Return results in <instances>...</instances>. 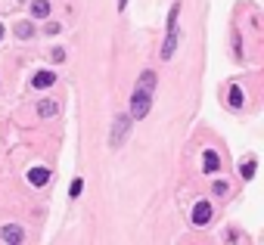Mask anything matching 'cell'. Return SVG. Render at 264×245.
<instances>
[{
  "instance_id": "obj_7",
  "label": "cell",
  "mask_w": 264,
  "mask_h": 245,
  "mask_svg": "<svg viewBox=\"0 0 264 245\" xmlns=\"http://www.w3.org/2000/svg\"><path fill=\"white\" fill-rule=\"evenodd\" d=\"M31 13H34L37 19H44V16H50V4H47V0H34V4H31Z\"/></svg>"
},
{
  "instance_id": "obj_8",
  "label": "cell",
  "mask_w": 264,
  "mask_h": 245,
  "mask_svg": "<svg viewBox=\"0 0 264 245\" xmlns=\"http://www.w3.org/2000/svg\"><path fill=\"white\" fill-rule=\"evenodd\" d=\"M37 115H41V118H50V115H56V100H44L41 106H37Z\"/></svg>"
},
{
  "instance_id": "obj_13",
  "label": "cell",
  "mask_w": 264,
  "mask_h": 245,
  "mask_svg": "<svg viewBox=\"0 0 264 245\" xmlns=\"http://www.w3.org/2000/svg\"><path fill=\"white\" fill-rule=\"evenodd\" d=\"M252 174H255V161H246V165H243V177L249 180Z\"/></svg>"
},
{
  "instance_id": "obj_9",
  "label": "cell",
  "mask_w": 264,
  "mask_h": 245,
  "mask_svg": "<svg viewBox=\"0 0 264 245\" xmlns=\"http://www.w3.org/2000/svg\"><path fill=\"white\" fill-rule=\"evenodd\" d=\"M4 239H7V242H19V239H22V230L13 227V224H7V227H4Z\"/></svg>"
},
{
  "instance_id": "obj_2",
  "label": "cell",
  "mask_w": 264,
  "mask_h": 245,
  "mask_svg": "<svg viewBox=\"0 0 264 245\" xmlns=\"http://www.w3.org/2000/svg\"><path fill=\"white\" fill-rule=\"evenodd\" d=\"M149 112V90L137 87V93L131 96V118H143Z\"/></svg>"
},
{
  "instance_id": "obj_16",
  "label": "cell",
  "mask_w": 264,
  "mask_h": 245,
  "mask_svg": "<svg viewBox=\"0 0 264 245\" xmlns=\"http://www.w3.org/2000/svg\"><path fill=\"white\" fill-rule=\"evenodd\" d=\"M59 28H62L59 22H50V25H47V34H59Z\"/></svg>"
},
{
  "instance_id": "obj_5",
  "label": "cell",
  "mask_w": 264,
  "mask_h": 245,
  "mask_svg": "<svg viewBox=\"0 0 264 245\" xmlns=\"http://www.w3.org/2000/svg\"><path fill=\"white\" fill-rule=\"evenodd\" d=\"M53 81H56V75H53V71H37V75H34V81H31V84H34L37 90H41V87H50V84H53Z\"/></svg>"
},
{
  "instance_id": "obj_3",
  "label": "cell",
  "mask_w": 264,
  "mask_h": 245,
  "mask_svg": "<svg viewBox=\"0 0 264 245\" xmlns=\"http://www.w3.org/2000/svg\"><path fill=\"white\" fill-rule=\"evenodd\" d=\"M211 220V202H196V208H193V224L202 227Z\"/></svg>"
},
{
  "instance_id": "obj_14",
  "label": "cell",
  "mask_w": 264,
  "mask_h": 245,
  "mask_svg": "<svg viewBox=\"0 0 264 245\" xmlns=\"http://www.w3.org/2000/svg\"><path fill=\"white\" fill-rule=\"evenodd\" d=\"M50 56H53V62H62V59H65V50H62V47H56Z\"/></svg>"
},
{
  "instance_id": "obj_10",
  "label": "cell",
  "mask_w": 264,
  "mask_h": 245,
  "mask_svg": "<svg viewBox=\"0 0 264 245\" xmlns=\"http://www.w3.org/2000/svg\"><path fill=\"white\" fill-rule=\"evenodd\" d=\"M153 87H156V75H153V71H146V75H143V90L153 93Z\"/></svg>"
},
{
  "instance_id": "obj_17",
  "label": "cell",
  "mask_w": 264,
  "mask_h": 245,
  "mask_svg": "<svg viewBox=\"0 0 264 245\" xmlns=\"http://www.w3.org/2000/svg\"><path fill=\"white\" fill-rule=\"evenodd\" d=\"M118 7H122V10H125V7H128V0H118Z\"/></svg>"
},
{
  "instance_id": "obj_15",
  "label": "cell",
  "mask_w": 264,
  "mask_h": 245,
  "mask_svg": "<svg viewBox=\"0 0 264 245\" xmlns=\"http://www.w3.org/2000/svg\"><path fill=\"white\" fill-rule=\"evenodd\" d=\"M81 186H84L81 180H75V183H71V195H75V199H78V195H81Z\"/></svg>"
},
{
  "instance_id": "obj_12",
  "label": "cell",
  "mask_w": 264,
  "mask_h": 245,
  "mask_svg": "<svg viewBox=\"0 0 264 245\" xmlns=\"http://www.w3.org/2000/svg\"><path fill=\"white\" fill-rule=\"evenodd\" d=\"M16 34H19V37H31V25H28V22L16 25Z\"/></svg>"
},
{
  "instance_id": "obj_18",
  "label": "cell",
  "mask_w": 264,
  "mask_h": 245,
  "mask_svg": "<svg viewBox=\"0 0 264 245\" xmlns=\"http://www.w3.org/2000/svg\"><path fill=\"white\" fill-rule=\"evenodd\" d=\"M0 37H4V25H0Z\"/></svg>"
},
{
  "instance_id": "obj_11",
  "label": "cell",
  "mask_w": 264,
  "mask_h": 245,
  "mask_svg": "<svg viewBox=\"0 0 264 245\" xmlns=\"http://www.w3.org/2000/svg\"><path fill=\"white\" fill-rule=\"evenodd\" d=\"M230 106H236V109L243 106V90H239V87H233V90H230Z\"/></svg>"
},
{
  "instance_id": "obj_4",
  "label": "cell",
  "mask_w": 264,
  "mask_h": 245,
  "mask_svg": "<svg viewBox=\"0 0 264 245\" xmlns=\"http://www.w3.org/2000/svg\"><path fill=\"white\" fill-rule=\"evenodd\" d=\"M47 180H50V171H47V168H31V171H28V183H31V186H44Z\"/></svg>"
},
{
  "instance_id": "obj_6",
  "label": "cell",
  "mask_w": 264,
  "mask_h": 245,
  "mask_svg": "<svg viewBox=\"0 0 264 245\" xmlns=\"http://www.w3.org/2000/svg\"><path fill=\"white\" fill-rule=\"evenodd\" d=\"M218 168H221V158H218L214 152H205V158H202V171H205V174H214Z\"/></svg>"
},
{
  "instance_id": "obj_1",
  "label": "cell",
  "mask_w": 264,
  "mask_h": 245,
  "mask_svg": "<svg viewBox=\"0 0 264 245\" xmlns=\"http://www.w3.org/2000/svg\"><path fill=\"white\" fill-rule=\"evenodd\" d=\"M174 44H177V7H174L171 16H168V40H165V47H162V56H165V59L174 56Z\"/></svg>"
}]
</instances>
